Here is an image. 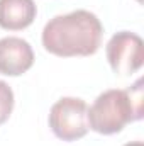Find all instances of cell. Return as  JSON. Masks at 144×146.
<instances>
[{"label": "cell", "instance_id": "cell-4", "mask_svg": "<svg viewBox=\"0 0 144 146\" xmlns=\"http://www.w3.org/2000/svg\"><path fill=\"white\" fill-rule=\"evenodd\" d=\"M105 54L114 73L117 75L136 73L144 63L143 39L136 33L120 31L108 39Z\"/></svg>", "mask_w": 144, "mask_h": 146}, {"label": "cell", "instance_id": "cell-9", "mask_svg": "<svg viewBox=\"0 0 144 146\" xmlns=\"http://www.w3.org/2000/svg\"><path fill=\"white\" fill-rule=\"evenodd\" d=\"M137 2H143V0H137Z\"/></svg>", "mask_w": 144, "mask_h": 146}, {"label": "cell", "instance_id": "cell-8", "mask_svg": "<svg viewBox=\"0 0 144 146\" xmlns=\"http://www.w3.org/2000/svg\"><path fill=\"white\" fill-rule=\"evenodd\" d=\"M124 146H144L143 141H132V143H126Z\"/></svg>", "mask_w": 144, "mask_h": 146}, {"label": "cell", "instance_id": "cell-1", "mask_svg": "<svg viewBox=\"0 0 144 146\" xmlns=\"http://www.w3.org/2000/svg\"><path fill=\"white\" fill-rule=\"evenodd\" d=\"M104 26L100 19L85 9L53 17L42 29V46L56 56H90L102 44Z\"/></svg>", "mask_w": 144, "mask_h": 146}, {"label": "cell", "instance_id": "cell-7", "mask_svg": "<svg viewBox=\"0 0 144 146\" xmlns=\"http://www.w3.org/2000/svg\"><path fill=\"white\" fill-rule=\"evenodd\" d=\"M12 109H14V92L9 87V83L0 80V126L10 117Z\"/></svg>", "mask_w": 144, "mask_h": 146}, {"label": "cell", "instance_id": "cell-2", "mask_svg": "<svg viewBox=\"0 0 144 146\" xmlns=\"http://www.w3.org/2000/svg\"><path fill=\"white\" fill-rule=\"evenodd\" d=\"M143 78L126 90L110 88L102 92L88 109V127L98 134L120 133L126 124L143 119Z\"/></svg>", "mask_w": 144, "mask_h": 146}, {"label": "cell", "instance_id": "cell-6", "mask_svg": "<svg viewBox=\"0 0 144 146\" xmlns=\"http://www.w3.org/2000/svg\"><path fill=\"white\" fill-rule=\"evenodd\" d=\"M37 14L34 0H0V27L20 31L29 27Z\"/></svg>", "mask_w": 144, "mask_h": 146}, {"label": "cell", "instance_id": "cell-5", "mask_svg": "<svg viewBox=\"0 0 144 146\" xmlns=\"http://www.w3.org/2000/svg\"><path fill=\"white\" fill-rule=\"evenodd\" d=\"M34 63V51L31 44L17 36L0 39V73L7 76H19Z\"/></svg>", "mask_w": 144, "mask_h": 146}, {"label": "cell", "instance_id": "cell-3", "mask_svg": "<svg viewBox=\"0 0 144 146\" xmlns=\"http://www.w3.org/2000/svg\"><path fill=\"white\" fill-rule=\"evenodd\" d=\"M49 127L56 138L76 141L88 133V106L83 99L63 97L49 110Z\"/></svg>", "mask_w": 144, "mask_h": 146}]
</instances>
